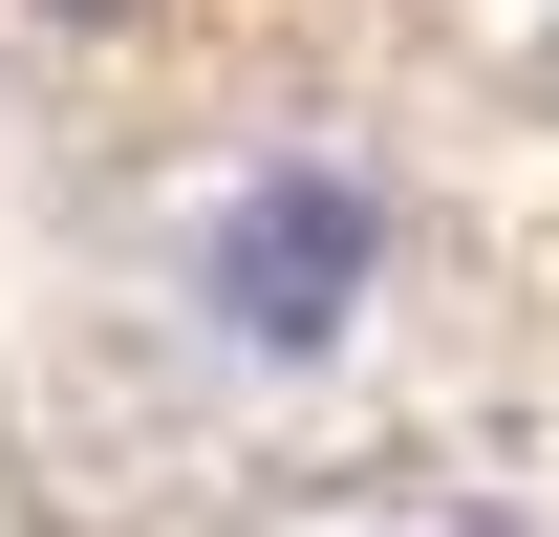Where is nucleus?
Masks as SVG:
<instances>
[{
  "label": "nucleus",
  "mask_w": 559,
  "mask_h": 537,
  "mask_svg": "<svg viewBox=\"0 0 559 537\" xmlns=\"http://www.w3.org/2000/svg\"><path fill=\"white\" fill-rule=\"evenodd\" d=\"M366 301H388V194H366L345 151H259V172H215L194 237H173V323H194L215 366H259V387L345 366Z\"/></svg>",
  "instance_id": "1"
},
{
  "label": "nucleus",
  "mask_w": 559,
  "mask_h": 537,
  "mask_svg": "<svg viewBox=\"0 0 559 537\" xmlns=\"http://www.w3.org/2000/svg\"><path fill=\"white\" fill-rule=\"evenodd\" d=\"M86 22H108V0H86Z\"/></svg>",
  "instance_id": "2"
}]
</instances>
